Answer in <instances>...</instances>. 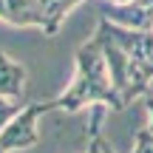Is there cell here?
<instances>
[{
  "label": "cell",
  "mask_w": 153,
  "mask_h": 153,
  "mask_svg": "<svg viewBox=\"0 0 153 153\" xmlns=\"http://www.w3.org/2000/svg\"><path fill=\"white\" fill-rule=\"evenodd\" d=\"M85 105H105L111 111L125 108L119 94H116V88H114V82H111L102 45L94 37L76 48V76H74V82L57 99L43 102V111L45 114L48 111H68V114H74V111L85 108Z\"/></svg>",
  "instance_id": "cell-1"
},
{
  "label": "cell",
  "mask_w": 153,
  "mask_h": 153,
  "mask_svg": "<svg viewBox=\"0 0 153 153\" xmlns=\"http://www.w3.org/2000/svg\"><path fill=\"white\" fill-rule=\"evenodd\" d=\"M94 40L102 45V54H105V62H108L111 82H114V88H116V94H119L122 105H131L133 97H145L150 82L136 71V65L131 62V57L119 48V43H116V40L108 34V28H105L102 23H99V28H97V34H94Z\"/></svg>",
  "instance_id": "cell-2"
},
{
  "label": "cell",
  "mask_w": 153,
  "mask_h": 153,
  "mask_svg": "<svg viewBox=\"0 0 153 153\" xmlns=\"http://www.w3.org/2000/svg\"><path fill=\"white\" fill-rule=\"evenodd\" d=\"M108 34L119 43V48L131 57V62L136 65V71L145 76V79H153V31H131V28L114 26L108 20H99Z\"/></svg>",
  "instance_id": "cell-3"
},
{
  "label": "cell",
  "mask_w": 153,
  "mask_h": 153,
  "mask_svg": "<svg viewBox=\"0 0 153 153\" xmlns=\"http://www.w3.org/2000/svg\"><path fill=\"white\" fill-rule=\"evenodd\" d=\"M43 102H31L0 131V148L9 150H28L37 145V119L43 116Z\"/></svg>",
  "instance_id": "cell-4"
},
{
  "label": "cell",
  "mask_w": 153,
  "mask_h": 153,
  "mask_svg": "<svg viewBox=\"0 0 153 153\" xmlns=\"http://www.w3.org/2000/svg\"><path fill=\"white\" fill-rule=\"evenodd\" d=\"M0 20L11 26H37L45 23V0H0Z\"/></svg>",
  "instance_id": "cell-5"
},
{
  "label": "cell",
  "mask_w": 153,
  "mask_h": 153,
  "mask_svg": "<svg viewBox=\"0 0 153 153\" xmlns=\"http://www.w3.org/2000/svg\"><path fill=\"white\" fill-rule=\"evenodd\" d=\"M23 91H26V68H23L20 62L9 60V57L0 51V97L20 102Z\"/></svg>",
  "instance_id": "cell-6"
},
{
  "label": "cell",
  "mask_w": 153,
  "mask_h": 153,
  "mask_svg": "<svg viewBox=\"0 0 153 153\" xmlns=\"http://www.w3.org/2000/svg\"><path fill=\"white\" fill-rule=\"evenodd\" d=\"M131 153H153V133L148 128H142V131L136 133V145H133Z\"/></svg>",
  "instance_id": "cell-7"
},
{
  "label": "cell",
  "mask_w": 153,
  "mask_h": 153,
  "mask_svg": "<svg viewBox=\"0 0 153 153\" xmlns=\"http://www.w3.org/2000/svg\"><path fill=\"white\" fill-rule=\"evenodd\" d=\"M108 3H116V6H142V9H148V6H153V0H108Z\"/></svg>",
  "instance_id": "cell-8"
},
{
  "label": "cell",
  "mask_w": 153,
  "mask_h": 153,
  "mask_svg": "<svg viewBox=\"0 0 153 153\" xmlns=\"http://www.w3.org/2000/svg\"><path fill=\"white\" fill-rule=\"evenodd\" d=\"M88 153H105V142H102L99 136L88 139Z\"/></svg>",
  "instance_id": "cell-9"
},
{
  "label": "cell",
  "mask_w": 153,
  "mask_h": 153,
  "mask_svg": "<svg viewBox=\"0 0 153 153\" xmlns=\"http://www.w3.org/2000/svg\"><path fill=\"white\" fill-rule=\"evenodd\" d=\"M145 108H148V116H150V122H148V131L153 133V94H150V91L145 94Z\"/></svg>",
  "instance_id": "cell-10"
},
{
  "label": "cell",
  "mask_w": 153,
  "mask_h": 153,
  "mask_svg": "<svg viewBox=\"0 0 153 153\" xmlns=\"http://www.w3.org/2000/svg\"><path fill=\"white\" fill-rule=\"evenodd\" d=\"M105 153H114V150H111V148H108V145H105Z\"/></svg>",
  "instance_id": "cell-11"
},
{
  "label": "cell",
  "mask_w": 153,
  "mask_h": 153,
  "mask_svg": "<svg viewBox=\"0 0 153 153\" xmlns=\"http://www.w3.org/2000/svg\"><path fill=\"white\" fill-rule=\"evenodd\" d=\"M0 153H6V150H3V148H0Z\"/></svg>",
  "instance_id": "cell-12"
}]
</instances>
